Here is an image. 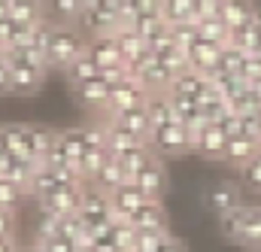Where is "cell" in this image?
<instances>
[{
	"label": "cell",
	"instance_id": "33",
	"mask_svg": "<svg viewBox=\"0 0 261 252\" xmlns=\"http://www.w3.org/2000/svg\"><path fill=\"white\" fill-rule=\"evenodd\" d=\"M82 12V0H52V15L58 24H79Z\"/></svg>",
	"mask_w": 261,
	"mask_h": 252
},
{
	"label": "cell",
	"instance_id": "24",
	"mask_svg": "<svg viewBox=\"0 0 261 252\" xmlns=\"http://www.w3.org/2000/svg\"><path fill=\"white\" fill-rule=\"evenodd\" d=\"M116 43H119V49H122L125 64H134L137 58H143V55L149 52V43H146L134 28H122V31L116 34Z\"/></svg>",
	"mask_w": 261,
	"mask_h": 252
},
{
	"label": "cell",
	"instance_id": "32",
	"mask_svg": "<svg viewBox=\"0 0 261 252\" xmlns=\"http://www.w3.org/2000/svg\"><path fill=\"white\" fill-rule=\"evenodd\" d=\"M107 158H110V149H85V155L79 161V170H82V180L88 186L94 183V177L100 173V167L107 164Z\"/></svg>",
	"mask_w": 261,
	"mask_h": 252
},
{
	"label": "cell",
	"instance_id": "11",
	"mask_svg": "<svg viewBox=\"0 0 261 252\" xmlns=\"http://www.w3.org/2000/svg\"><path fill=\"white\" fill-rule=\"evenodd\" d=\"M134 79H137L149 94H170V88H173V82H176V73H173L167 64H161L158 58H152L143 70H137Z\"/></svg>",
	"mask_w": 261,
	"mask_h": 252
},
{
	"label": "cell",
	"instance_id": "12",
	"mask_svg": "<svg viewBox=\"0 0 261 252\" xmlns=\"http://www.w3.org/2000/svg\"><path fill=\"white\" fill-rule=\"evenodd\" d=\"M73 91V100L82 107V110H100L107 116L110 110V94H113V85L107 79H94V82H85V85H76L70 88Z\"/></svg>",
	"mask_w": 261,
	"mask_h": 252
},
{
	"label": "cell",
	"instance_id": "43",
	"mask_svg": "<svg viewBox=\"0 0 261 252\" xmlns=\"http://www.w3.org/2000/svg\"><path fill=\"white\" fill-rule=\"evenodd\" d=\"M0 94H12V70L3 55H0Z\"/></svg>",
	"mask_w": 261,
	"mask_h": 252
},
{
	"label": "cell",
	"instance_id": "47",
	"mask_svg": "<svg viewBox=\"0 0 261 252\" xmlns=\"http://www.w3.org/2000/svg\"><path fill=\"white\" fill-rule=\"evenodd\" d=\"M82 252H97V249H94V246H88V249H82Z\"/></svg>",
	"mask_w": 261,
	"mask_h": 252
},
{
	"label": "cell",
	"instance_id": "19",
	"mask_svg": "<svg viewBox=\"0 0 261 252\" xmlns=\"http://www.w3.org/2000/svg\"><path fill=\"white\" fill-rule=\"evenodd\" d=\"M210 91V79L203 76V73H197V70H186V73H179L176 76V82H173V88H170V94H179V97H192V100H203V94Z\"/></svg>",
	"mask_w": 261,
	"mask_h": 252
},
{
	"label": "cell",
	"instance_id": "9",
	"mask_svg": "<svg viewBox=\"0 0 261 252\" xmlns=\"http://www.w3.org/2000/svg\"><path fill=\"white\" fill-rule=\"evenodd\" d=\"M149 97H152V94H149L137 79H128V82H122V85H113L107 116H116V113H128V110H137V107H146Z\"/></svg>",
	"mask_w": 261,
	"mask_h": 252
},
{
	"label": "cell",
	"instance_id": "6",
	"mask_svg": "<svg viewBox=\"0 0 261 252\" xmlns=\"http://www.w3.org/2000/svg\"><path fill=\"white\" fill-rule=\"evenodd\" d=\"M3 58H6V55H3ZM6 61H9V70H12V94L31 97V94H37V91L43 88L49 67L21 61V58H6Z\"/></svg>",
	"mask_w": 261,
	"mask_h": 252
},
{
	"label": "cell",
	"instance_id": "37",
	"mask_svg": "<svg viewBox=\"0 0 261 252\" xmlns=\"http://www.w3.org/2000/svg\"><path fill=\"white\" fill-rule=\"evenodd\" d=\"M240 183H243V189L261 194V152L249 161V164L240 167Z\"/></svg>",
	"mask_w": 261,
	"mask_h": 252
},
{
	"label": "cell",
	"instance_id": "35",
	"mask_svg": "<svg viewBox=\"0 0 261 252\" xmlns=\"http://www.w3.org/2000/svg\"><path fill=\"white\" fill-rule=\"evenodd\" d=\"M28 197L31 194L21 189V186H15L12 180H3L0 177V210H18Z\"/></svg>",
	"mask_w": 261,
	"mask_h": 252
},
{
	"label": "cell",
	"instance_id": "7",
	"mask_svg": "<svg viewBox=\"0 0 261 252\" xmlns=\"http://www.w3.org/2000/svg\"><path fill=\"white\" fill-rule=\"evenodd\" d=\"M200 200H203L206 210H213L216 216H222V213H228V210L243 207V191H240L237 183H231V180H219V183H213L210 189H203Z\"/></svg>",
	"mask_w": 261,
	"mask_h": 252
},
{
	"label": "cell",
	"instance_id": "20",
	"mask_svg": "<svg viewBox=\"0 0 261 252\" xmlns=\"http://www.w3.org/2000/svg\"><path fill=\"white\" fill-rule=\"evenodd\" d=\"M261 152V143L255 140H249V137H243V134H237V137H228V152H225V161L231 164V167H243V164H249L255 155Z\"/></svg>",
	"mask_w": 261,
	"mask_h": 252
},
{
	"label": "cell",
	"instance_id": "27",
	"mask_svg": "<svg viewBox=\"0 0 261 252\" xmlns=\"http://www.w3.org/2000/svg\"><path fill=\"white\" fill-rule=\"evenodd\" d=\"M246 210H249V204H243V207L228 210V213L219 216V231H222V237H225L228 243H237V240H240V234H243V222H246Z\"/></svg>",
	"mask_w": 261,
	"mask_h": 252
},
{
	"label": "cell",
	"instance_id": "22",
	"mask_svg": "<svg viewBox=\"0 0 261 252\" xmlns=\"http://www.w3.org/2000/svg\"><path fill=\"white\" fill-rule=\"evenodd\" d=\"M107 119L116 122V125H122V128H128V131H134V134L143 137V140H152V134H155L146 107H137V110H128V113H116V116H107Z\"/></svg>",
	"mask_w": 261,
	"mask_h": 252
},
{
	"label": "cell",
	"instance_id": "48",
	"mask_svg": "<svg viewBox=\"0 0 261 252\" xmlns=\"http://www.w3.org/2000/svg\"><path fill=\"white\" fill-rule=\"evenodd\" d=\"M9 3H12V6H15V3H24V0H9Z\"/></svg>",
	"mask_w": 261,
	"mask_h": 252
},
{
	"label": "cell",
	"instance_id": "29",
	"mask_svg": "<svg viewBox=\"0 0 261 252\" xmlns=\"http://www.w3.org/2000/svg\"><path fill=\"white\" fill-rule=\"evenodd\" d=\"M9 15H12L18 24H24V28H34V24H40L43 18H49L43 0H24V3H15V6L9 9Z\"/></svg>",
	"mask_w": 261,
	"mask_h": 252
},
{
	"label": "cell",
	"instance_id": "40",
	"mask_svg": "<svg viewBox=\"0 0 261 252\" xmlns=\"http://www.w3.org/2000/svg\"><path fill=\"white\" fill-rule=\"evenodd\" d=\"M222 3H225V0H197L195 3V18L197 21H203V18H216V15L222 12Z\"/></svg>",
	"mask_w": 261,
	"mask_h": 252
},
{
	"label": "cell",
	"instance_id": "25",
	"mask_svg": "<svg viewBox=\"0 0 261 252\" xmlns=\"http://www.w3.org/2000/svg\"><path fill=\"white\" fill-rule=\"evenodd\" d=\"M237 246L261 252V207H249L246 210V222H243V234H240Z\"/></svg>",
	"mask_w": 261,
	"mask_h": 252
},
{
	"label": "cell",
	"instance_id": "34",
	"mask_svg": "<svg viewBox=\"0 0 261 252\" xmlns=\"http://www.w3.org/2000/svg\"><path fill=\"white\" fill-rule=\"evenodd\" d=\"M152 146H143V149H134V152H125V155H119V161H122V167H125V173H128V180L134 183V177L152 161Z\"/></svg>",
	"mask_w": 261,
	"mask_h": 252
},
{
	"label": "cell",
	"instance_id": "13",
	"mask_svg": "<svg viewBox=\"0 0 261 252\" xmlns=\"http://www.w3.org/2000/svg\"><path fill=\"white\" fill-rule=\"evenodd\" d=\"M195 152L206 161H225L228 152V134L219 125H203V131L197 134L195 140Z\"/></svg>",
	"mask_w": 261,
	"mask_h": 252
},
{
	"label": "cell",
	"instance_id": "44",
	"mask_svg": "<svg viewBox=\"0 0 261 252\" xmlns=\"http://www.w3.org/2000/svg\"><path fill=\"white\" fill-rule=\"evenodd\" d=\"M161 252H186V243H182L179 237H170V240L161 246Z\"/></svg>",
	"mask_w": 261,
	"mask_h": 252
},
{
	"label": "cell",
	"instance_id": "28",
	"mask_svg": "<svg viewBox=\"0 0 261 252\" xmlns=\"http://www.w3.org/2000/svg\"><path fill=\"white\" fill-rule=\"evenodd\" d=\"M58 146L67 152V158L70 161H82V155H85V128H64V131H58Z\"/></svg>",
	"mask_w": 261,
	"mask_h": 252
},
{
	"label": "cell",
	"instance_id": "38",
	"mask_svg": "<svg viewBox=\"0 0 261 252\" xmlns=\"http://www.w3.org/2000/svg\"><path fill=\"white\" fill-rule=\"evenodd\" d=\"M170 37H173L182 49H189L197 37H200V34H197V21H176V24H170Z\"/></svg>",
	"mask_w": 261,
	"mask_h": 252
},
{
	"label": "cell",
	"instance_id": "16",
	"mask_svg": "<svg viewBox=\"0 0 261 252\" xmlns=\"http://www.w3.org/2000/svg\"><path fill=\"white\" fill-rule=\"evenodd\" d=\"M130 225H134L137 231H167V228H170V216H167V210H164L161 200H149V204H143V210L130 219Z\"/></svg>",
	"mask_w": 261,
	"mask_h": 252
},
{
	"label": "cell",
	"instance_id": "39",
	"mask_svg": "<svg viewBox=\"0 0 261 252\" xmlns=\"http://www.w3.org/2000/svg\"><path fill=\"white\" fill-rule=\"evenodd\" d=\"M34 243H40V249L43 252H82L79 243H73V240H67V237H58V234L40 237V240H34Z\"/></svg>",
	"mask_w": 261,
	"mask_h": 252
},
{
	"label": "cell",
	"instance_id": "8",
	"mask_svg": "<svg viewBox=\"0 0 261 252\" xmlns=\"http://www.w3.org/2000/svg\"><path fill=\"white\" fill-rule=\"evenodd\" d=\"M134 183L143 189V194H146L149 200H164V194H167V189H170V177H167L164 161H161L158 155H152V161L134 177Z\"/></svg>",
	"mask_w": 261,
	"mask_h": 252
},
{
	"label": "cell",
	"instance_id": "36",
	"mask_svg": "<svg viewBox=\"0 0 261 252\" xmlns=\"http://www.w3.org/2000/svg\"><path fill=\"white\" fill-rule=\"evenodd\" d=\"M170 231H137L134 252H161V246L170 240Z\"/></svg>",
	"mask_w": 261,
	"mask_h": 252
},
{
	"label": "cell",
	"instance_id": "10",
	"mask_svg": "<svg viewBox=\"0 0 261 252\" xmlns=\"http://www.w3.org/2000/svg\"><path fill=\"white\" fill-rule=\"evenodd\" d=\"M110 200H113L116 222H130V219L143 210V204H149V197L143 194V189H140L137 183H125L122 189H116L110 194Z\"/></svg>",
	"mask_w": 261,
	"mask_h": 252
},
{
	"label": "cell",
	"instance_id": "14",
	"mask_svg": "<svg viewBox=\"0 0 261 252\" xmlns=\"http://www.w3.org/2000/svg\"><path fill=\"white\" fill-rule=\"evenodd\" d=\"M143 146H149V140H143L134 131H128V128H122V125H116V122L107 119V149H110V155L119 158V155L134 152V149H143Z\"/></svg>",
	"mask_w": 261,
	"mask_h": 252
},
{
	"label": "cell",
	"instance_id": "46",
	"mask_svg": "<svg viewBox=\"0 0 261 252\" xmlns=\"http://www.w3.org/2000/svg\"><path fill=\"white\" fill-rule=\"evenodd\" d=\"M18 252H43L40 243H28V246H18Z\"/></svg>",
	"mask_w": 261,
	"mask_h": 252
},
{
	"label": "cell",
	"instance_id": "1",
	"mask_svg": "<svg viewBox=\"0 0 261 252\" xmlns=\"http://www.w3.org/2000/svg\"><path fill=\"white\" fill-rule=\"evenodd\" d=\"M58 131L43 125H0V146L31 164H43L46 152L55 146Z\"/></svg>",
	"mask_w": 261,
	"mask_h": 252
},
{
	"label": "cell",
	"instance_id": "3",
	"mask_svg": "<svg viewBox=\"0 0 261 252\" xmlns=\"http://www.w3.org/2000/svg\"><path fill=\"white\" fill-rule=\"evenodd\" d=\"M149 146H152V152L158 158H182V155L195 152V140H192L189 128L179 125V122H170V125L158 128L152 134Z\"/></svg>",
	"mask_w": 261,
	"mask_h": 252
},
{
	"label": "cell",
	"instance_id": "5",
	"mask_svg": "<svg viewBox=\"0 0 261 252\" xmlns=\"http://www.w3.org/2000/svg\"><path fill=\"white\" fill-rule=\"evenodd\" d=\"M85 191L88 183H73V186H61L58 191H52L46 200H40V210L55 216V219H67V216H76L82 200H85Z\"/></svg>",
	"mask_w": 261,
	"mask_h": 252
},
{
	"label": "cell",
	"instance_id": "26",
	"mask_svg": "<svg viewBox=\"0 0 261 252\" xmlns=\"http://www.w3.org/2000/svg\"><path fill=\"white\" fill-rule=\"evenodd\" d=\"M146 113H149V119H152V128H155V131L164 128V125H170V122H176L170 94H152L149 104H146Z\"/></svg>",
	"mask_w": 261,
	"mask_h": 252
},
{
	"label": "cell",
	"instance_id": "18",
	"mask_svg": "<svg viewBox=\"0 0 261 252\" xmlns=\"http://www.w3.org/2000/svg\"><path fill=\"white\" fill-rule=\"evenodd\" d=\"M88 55L97 61L100 70H110V67L125 64L122 49H119V43H116V37H94V40H88Z\"/></svg>",
	"mask_w": 261,
	"mask_h": 252
},
{
	"label": "cell",
	"instance_id": "21",
	"mask_svg": "<svg viewBox=\"0 0 261 252\" xmlns=\"http://www.w3.org/2000/svg\"><path fill=\"white\" fill-rule=\"evenodd\" d=\"M125 183H130L128 180V173H125V167H122V161L116 158V155H110L107 158V164L100 167V173L94 177V189H100V191H107V194H113L116 189H122Z\"/></svg>",
	"mask_w": 261,
	"mask_h": 252
},
{
	"label": "cell",
	"instance_id": "30",
	"mask_svg": "<svg viewBox=\"0 0 261 252\" xmlns=\"http://www.w3.org/2000/svg\"><path fill=\"white\" fill-rule=\"evenodd\" d=\"M197 34H200V40H210V43H219V46H228L231 43V28L222 21V15L197 21Z\"/></svg>",
	"mask_w": 261,
	"mask_h": 252
},
{
	"label": "cell",
	"instance_id": "17",
	"mask_svg": "<svg viewBox=\"0 0 261 252\" xmlns=\"http://www.w3.org/2000/svg\"><path fill=\"white\" fill-rule=\"evenodd\" d=\"M219 15H222V21H225L231 31H237V28H246V24L255 21L258 6H255L252 0H225Z\"/></svg>",
	"mask_w": 261,
	"mask_h": 252
},
{
	"label": "cell",
	"instance_id": "41",
	"mask_svg": "<svg viewBox=\"0 0 261 252\" xmlns=\"http://www.w3.org/2000/svg\"><path fill=\"white\" fill-rule=\"evenodd\" d=\"M100 79H107L110 85H122V82L134 79V73H130L128 64H119V67H110V70H103V73H100Z\"/></svg>",
	"mask_w": 261,
	"mask_h": 252
},
{
	"label": "cell",
	"instance_id": "2",
	"mask_svg": "<svg viewBox=\"0 0 261 252\" xmlns=\"http://www.w3.org/2000/svg\"><path fill=\"white\" fill-rule=\"evenodd\" d=\"M85 49H88V37L76 24H58L55 21L52 40H49V49H46V64H49V70L64 73L76 58L85 55Z\"/></svg>",
	"mask_w": 261,
	"mask_h": 252
},
{
	"label": "cell",
	"instance_id": "42",
	"mask_svg": "<svg viewBox=\"0 0 261 252\" xmlns=\"http://www.w3.org/2000/svg\"><path fill=\"white\" fill-rule=\"evenodd\" d=\"M0 237H15V210H0Z\"/></svg>",
	"mask_w": 261,
	"mask_h": 252
},
{
	"label": "cell",
	"instance_id": "23",
	"mask_svg": "<svg viewBox=\"0 0 261 252\" xmlns=\"http://www.w3.org/2000/svg\"><path fill=\"white\" fill-rule=\"evenodd\" d=\"M100 67H97V61L88 55V49H85V55L82 58H76V61L70 64L64 70L67 82H70V88H76V85H85V82H94V79H100Z\"/></svg>",
	"mask_w": 261,
	"mask_h": 252
},
{
	"label": "cell",
	"instance_id": "45",
	"mask_svg": "<svg viewBox=\"0 0 261 252\" xmlns=\"http://www.w3.org/2000/svg\"><path fill=\"white\" fill-rule=\"evenodd\" d=\"M0 252H18L15 237H0Z\"/></svg>",
	"mask_w": 261,
	"mask_h": 252
},
{
	"label": "cell",
	"instance_id": "4",
	"mask_svg": "<svg viewBox=\"0 0 261 252\" xmlns=\"http://www.w3.org/2000/svg\"><path fill=\"white\" fill-rule=\"evenodd\" d=\"M91 231H97V228H107V225H113L116 222V213H113V200H110V194L100 189H94V186H88L85 191V200H82V207H79V213H76Z\"/></svg>",
	"mask_w": 261,
	"mask_h": 252
},
{
	"label": "cell",
	"instance_id": "15",
	"mask_svg": "<svg viewBox=\"0 0 261 252\" xmlns=\"http://www.w3.org/2000/svg\"><path fill=\"white\" fill-rule=\"evenodd\" d=\"M222 49H225V46H219V43H210V40H200V37H197L195 43L186 49V52H189V67L206 76V73L219 64V58H222Z\"/></svg>",
	"mask_w": 261,
	"mask_h": 252
},
{
	"label": "cell",
	"instance_id": "31",
	"mask_svg": "<svg viewBox=\"0 0 261 252\" xmlns=\"http://www.w3.org/2000/svg\"><path fill=\"white\" fill-rule=\"evenodd\" d=\"M195 3L197 0H161V15L167 18V24H176V21H197L195 18Z\"/></svg>",
	"mask_w": 261,
	"mask_h": 252
},
{
	"label": "cell",
	"instance_id": "49",
	"mask_svg": "<svg viewBox=\"0 0 261 252\" xmlns=\"http://www.w3.org/2000/svg\"><path fill=\"white\" fill-rule=\"evenodd\" d=\"M255 116H258V125H261V110H258V113H255Z\"/></svg>",
	"mask_w": 261,
	"mask_h": 252
}]
</instances>
